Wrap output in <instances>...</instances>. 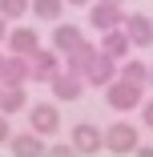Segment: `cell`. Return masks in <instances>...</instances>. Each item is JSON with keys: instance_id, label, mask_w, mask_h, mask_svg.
Returning a JSON list of instances; mask_svg holds the SVG:
<instances>
[{"instance_id": "1", "label": "cell", "mask_w": 153, "mask_h": 157, "mask_svg": "<svg viewBox=\"0 0 153 157\" xmlns=\"http://www.w3.org/2000/svg\"><path fill=\"white\" fill-rule=\"evenodd\" d=\"M105 101H109L113 113H129V109H137V105L145 101V89L133 85V81H121V77H117V81L105 89Z\"/></svg>"}, {"instance_id": "2", "label": "cell", "mask_w": 153, "mask_h": 157, "mask_svg": "<svg viewBox=\"0 0 153 157\" xmlns=\"http://www.w3.org/2000/svg\"><path fill=\"white\" fill-rule=\"evenodd\" d=\"M117 73H121V60H113V56H105L101 48H97V56L85 65V85H97V89H109L113 81H117Z\"/></svg>"}, {"instance_id": "3", "label": "cell", "mask_w": 153, "mask_h": 157, "mask_svg": "<svg viewBox=\"0 0 153 157\" xmlns=\"http://www.w3.org/2000/svg\"><path fill=\"white\" fill-rule=\"evenodd\" d=\"M137 125L129 121H113L109 129H105V149L109 153H137Z\"/></svg>"}, {"instance_id": "4", "label": "cell", "mask_w": 153, "mask_h": 157, "mask_svg": "<svg viewBox=\"0 0 153 157\" xmlns=\"http://www.w3.org/2000/svg\"><path fill=\"white\" fill-rule=\"evenodd\" d=\"M73 149H77L81 157L101 153V149H105V133L97 129L93 121H77V125H73Z\"/></svg>"}, {"instance_id": "5", "label": "cell", "mask_w": 153, "mask_h": 157, "mask_svg": "<svg viewBox=\"0 0 153 157\" xmlns=\"http://www.w3.org/2000/svg\"><path fill=\"white\" fill-rule=\"evenodd\" d=\"M89 24H93L97 33L121 28V24H125V8H121V4H109V0H97V4L89 8Z\"/></svg>"}, {"instance_id": "6", "label": "cell", "mask_w": 153, "mask_h": 157, "mask_svg": "<svg viewBox=\"0 0 153 157\" xmlns=\"http://www.w3.org/2000/svg\"><path fill=\"white\" fill-rule=\"evenodd\" d=\"M28 129L33 133H40V137H52L56 129H60V113H56V105H33L28 109Z\"/></svg>"}, {"instance_id": "7", "label": "cell", "mask_w": 153, "mask_h": 157, "mask_svg": "<svg viewBox=\"0 0 153 157\" xmlns=\"http://www.w3.org/2000/svg\"><path fill=\"white\" fill-rule=\"evenodd\" d=\"M28 65H33V81H52L56 73H65V69H60V52L56 48H36L33 56H28Z\"/></svg>"}, {"instance_id": "8", "label": "cell", "mask_w": 153, "mask_h": 157, "mask_svg": "<svg viewBox=\"0 0 153 157\" xmlns=\"http://www.w3.org/2000/svg\"><path fill=\"white\" fill-rule=\"evenodd\" d=\"M48 85H52V97H56V101H81V93H85V77L73 73V69L56 73Z\"/></svg>"}, {"instance_id": "9", "label": "cell", "mask_w": 153, "mask_h": 157, "mask_svg": "<svg viewBox=\"0 0 153 157\" xmlns=\"http://www.w3.org/2000/svg\"><path fill=\"white\" fill-rule=\"evenodd\" d=\"M121 28L129 33L133 48H149V44H153V12H149V16H145V12H133V16H125Z\"/></svg>"}, {"instance_id": "10", "label": "cell", "mask_w": 153, "mask_h": 157, "mask_svg": "<svg viewBox=\"0 0 153 157\" xmlns=\"http://www.w3.org/2000/svg\"><path fill=\"white\" fill-rule=\"evenodd\" d=\"M8 149H12V157H48V145H44V137L40 133H16V137H8Z\"/></svg>"}, {"instance_id": "11", "label": "cell", "mask_w": 153, "mask_h": 157, "mask_svg": "<svg viewBox=\"0 0 153 157\" xmlns=\"http://www.w3.org/2000/svg\"><path fill=\"white\" fill-rule=\"evenodd\" d=\"M105 56H113V60H125L129 56V48H133V40H129V33L125 28H109V33H101V44H97Z\"/></svg>"}, {"instance_id": "12", "label": "cell", "mask_w": 153, "mask_h": 157, "mask_svg": "<svg viewBox=\"0 0 153 157\" xmlns=\"http://www.w3.org/2000/svg\"><path fill=\"white\" fill-rule=\"evenodd\" d=\"M36 48H40V36H36V28L20 24V28H12V33H8V52H16V56H33Z\"/></svg>"}, {"instance_id": "13", "label": "cell", "mask_w": 153, "mask_h": 157, "mask_svg": "<svg viewBox=\"0 0 153 157\" xmlns=\"http://www.w3.org/2000/svg\"><path fill=\"white\" fill-rule=\"evenodd\" d=\"M0 81H4V85H28V81H33V65H28V56H8L4 60V73H0Z\"/></svg>"}, {"instance_id": "14", "label": "cell", "mask_w": 153, "mask_h": 157, "mask_svg": "<svg viewBox=\"0 0 153 157\" xmlns=\"http://www.w3.org/2000/svg\"><path fill=\"white\" fill-rule=\"evenodd\" d=\"M81 40H85V36H81V28H77V24H56V28H52V48H56L60 56H69Z\"/></svg>"}, {"instance_id": "15", "label": "cell", "mask_w": 153, "mask_h": 157, "mask_svg": "<svg viewBox=\"0 0 153 157\" xmlns=\"http://www.w3.org/2000/svg\"><path fill=\"white\" fill-rule=\"evenodd\" d=\"M20 109H28V93H24V85H4V93H0V113H20Z\"/></svg>"}, {"instance_id": "16", "label": "cell", "mask_w": 153, "mask_h": 157, "mask_svg": "<svg viewBox=\"0 0 153 157\" xmlns=\"http://www.w3.org/2000/svg\"><path fill=\"white\" fill-rule=\"evenodd\" d=\"M60 12H65V0H33V16L44 24H56Z\"/></svg>"}, {"instance_id": "17", "label": "cell", "mask_w": 153, "mask_h": 157, "mask_svg": "<svg viewBox=\"0 0 153 157\" xmlns=\"http://www.w3.org/2000/svg\"><path fill=\"white\" fill-rule=\"evenodd\" d=\"M117 77H121V81H133V85H141V89H145V85H149V65H141V60H129V56H125Z\"/></svg>"}, {"instance_id": "18", "label": "cell", "mask_w": 153, "mask_h": 157, "mask_svg": "<svg viewBox=\"0 0 153 157\" xmlns=\"http://www.w3.org/2000/svg\"><path fill=\"white\" fill-rule=\"evenodd\" d=\"M93 56H97V44H89V40H81V44H77V48H73V52L65 56V65H69L73 73H85V65H89V60H93Z\"/></svg>"}, {"instance_id": "19", "label": "cell", "mask_w": 153, "mask_h": 157, "mask_svg": "<svg viewBox=\"0 0 153 157\" xmlns=\"http://www.w3.org/2000/svg\"><path fill=\"white\" fill-rule=\"evenodd\" d=\"M24 12H33V0H0V16L4 20H20Z\"/></svg>"}, {"instance_id": "20", "label": "cell", "mask_w": 153, "mask_h": 157, "mask_svg": "<svg viewBox=\"0 0 153 157\" xmlns=\"http://www.w3.org/2000/svg\"><path fill=\"white\" fill-rule=\"evenodd\" d=\"M48 157H77V149H73V141H69V145L60 141V145H52V149H48Z\"/></svg>"}, {"instance_id": "21", "label": "cell", "mask_w": 153, "mask_h": 157, "mask_svg": "<svg viewBox=\"0 0 153 157\" xmlns=\"http://www.w3.org/2000/svg\"><path fill=\"white\" fill-rule=\"evenodd\" d=\"M141 121L153 129V97H149V101H141Z\"/></svg>"}, {"instance_id": "22", "label": "cell", "mask_w": 153, "mask_h": 157, "mask_svg": "<svg viewBox=\"0 0 153 157\" xmlns=\"http://www.w3.org/2000/svg\"><path fill=\"white\" fill-rule=\"evenodd\" d=\"M12 133H8V113H0V145H4Z\"/></svg>"}, {"instance_id": "23", "label": "cell", "mask_w": 153, "mask_h": 157, "mask_svg": "<svg viewBox=\"0 0 153 157\" xmlns=\"http://www.w3.org/2000/svg\"><path fill=\"white\" fill-rule=\"evenodd\" d=\"M137 157H153V145H137Z\"/></svg>"}, {"instance_id": "24", "label": "cell", "mask_w": 153, "mask_h": 157, "mask_svg": "<svg viewBox=\"0 0 153 157\" xmlns=\"http://www.w3.org/2000/svg\"><path fill=\"white\" fill-rule=\"evenodd\" d=\"M4 36H8V20L0 16V40H4Z\"/></svg>"}, {"instance_id": "25", "label": "cell", "mask_w": 153, "mask_h": 157, "mask_svg": "<svg viewBox=\"0 0 153 157\" xmlns=\"http://www.w3.org/2000/svg\"><path fill=\"white\" fill-rule=\"evenodd\" d=\"M65 4H73V8H81V4H89V0H65Z\"/></svg>"}, {"instance_id": "26", "label": "cell", "mask_w": 153, "mask_h": 157, "mask_svg": "<svg viewBox=\"0 0 153 157\" xmlns=\"http://www.w3.org/2000/svg\"><path fill=\"white\" fill-rule=\"evenodd\" d=\"M149 89H153V65H149Z\"/></svg>"}, {"instance_id": "27", "label": "cell", "mask_w": 153, "mask_h": 157, "mask_svg": "<svg viewBox=\"0 0 153 157\" xmlns=\"http://www.w3.org/2000/svg\"><path fill=\"white\" fill-rule=\"evenodd\" d=\"M4 60H8V56H0V73H4Z\"/></svg>"}, {"instance_id": "28", "label": "cell", "mask_w": 153, "mask_h": 157, "mask_svg": "<svg viewBox=\"0 0 153 157\" xmlns=\"http://www.w3.org/2000/svg\"><path fill=\"white\" fill-rule=\"evenodd\" d=\"M109 4H125V0H109Z\"/></svg>"}, {"instance_id": "29", "label": "cell", "mask_w": 153, "mask_h": 157, "mask_svg": "<svg viewBox=\"0 0 153 157\" xmlns=\"http://www.w3.org/2000/svg\"><path fill=\"white\" fill-rule=\"evenodd\" d=\"M0 93H4V81H0Z\"/></svg>"}]
</instances>
